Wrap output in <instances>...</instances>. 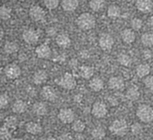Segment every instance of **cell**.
<instances>
[{
  "label": "cell",
  "instance_id": "obj_3",
  "mask_svg": "<svg viewBox=\"0 0 153 140\" xmlns=\"http://www.w3.org/2000/svg\"><path fill=\"white\" fill-rule=\"evenodd\" d=\"M109 130L112 134L118 136V137H123L125 136L127 131H128V125L125 120L122 119H117L115 120L109 126Z\"/></svg>",
  "mask_w": 153,
  "mask_h": 140
},
{
  "label": "cell",
  "instance_id": "obj_2",
  "mask_svg": "<svg viewBox=\"0 0 153 140\" xmlns=\"http://www.w3.org/2000/svg\"><path fill=\"white\" fill-rule=\"evenodd\" d=\"M138 119L144 123H150L153 121V108L148 105H140L136 111Z\"/></svg>",
  "mask_w": 153,
  "mask_h": 140
},
{
  "label": "cell",
  "instance_id": "obj_9",
  "mask_svg": "<svg viewBox=\"0 0 153 140\" xmlns=\"http://www.w3.org/2000/svg\"><path fill=\"white\" fill-rule=\"evenodd\" d=\"M29 14H30V17L31 18V20H33L34 21H39L45 18L46 12L41 6L36 4V5H32L30 8Z\"/></svg>",
  "mask_w": 153,
  "mask_h": 140
},
{
  "label": "cell",
  "instance_id": "obj_25",
  "mask_svg": "<svg viewBox=\"0 0 153 140\" xmlns=\"http://www.w3.org/2000/svg\"><path fill=\"white\" fill-rule=\"evenodd\" d=\"M18 50H19L18 44L13 41H8L4 46V52L7 55H13L14 53H17Z\"/></svg>",
  "mask_w": 153,
  "mask_h": 140
},
{
  "label": "cell",
  "instance_id": "obj_50",
  "mask_svg": "<svg viewBox=\"0 0 153 140\" xmlns=\"http://www.w3.org/2000/svg\"><path fill=\"white\" fill-rule=\"evenodd\" d=\"M118 1H126V0H118Z\"/></svg>",
  "mask_w": 153,
  "mask_h": 140
},
{
  "label": "cell",
  "instance_id": "obj_39",
  "mask_svg": "<svg viewBox=\"0 0 153 140\" xmlns=\"http://www.w3.org/2000/svg\"><path fill=\"white\" fill-rule=\"evenodd\" d=\"M9 104V97L7 96V94L4 93L0 96V107L2 109H4V107H6Z\"/></svg>",
  "mask_w": 153,
  "mask_h": 140
},
{
  "label": "cell",
  "instance_id": "obj_13",
  "mask_svg": "<svg viewBox=\"0 0 153 140\" xmlns=\"http://www.w3.org/2000/svg\"><path fill=\"white\" fill-rule=\"evenodd\" d=\"M108 87L112 90H122L125 88V81L121 77L114 76L109 79Z\"/></svg>",
  "mask_w": 153,
  "mask_h": 140
},
{
  "label": "cell",
  "instance_id": "obj_7",
  "mask_svg": "<svg viewBox=\"0 0 153 140\" xmlns=\"http://www.w3.org/2000/svg\"><path fill=\"white\" fill-rule=\"evenodd\" d=\"M75 118L74 112L70 108H62L58 113V119L65 124H70L74 122Z\"/></svg>",
  "mask_w": 153,
  "mask_h": 140
},
{
  "label": "cell",
  "instance_id": "obj_41",
  "mask_svg": "<svg viewBox=\"0 0 153 140\" xmlns=\"http://www.w3.org/2000/svg\"><path fill=\"white\" fill-rule=\"evenodd\" d=\"M58 140H74V137L71 133H64L59 137Z\"/></svg>",
  "mask_w": 153,
  "mask_h": 140
},
{
  "label": "cell",
  "instance_id": "obj_40",
  "mask_svg": "<svg viewBox=\"0 0 153 140\" xmlns=\"http://www.w3.org/2000/svg\"><path fill=\"white\" fill-rule=\"evenodd\" d=\"M144 84L146 86V88L150 90L153 91V75L148 76L145 80H144Z\"/></svg>",
  "mask_w": 153,
  "mask_h": 140
},
{
  "label": "cell",
  "instance_id": "obj_22",
  "mask_svg": "<svg viewBox=\"0 0 153 140\" xmlns=\"http://www.w3.org/2000/svg\"><path fill=\"white\" fill-rule=\"evenodd\" d=\"M12 110L14 113L20 114V113H23L26 110H27V105L23 100H16L13 106H12Z\"/></svg>",
  "mask_w": 153,
  "mask_h": 140
},
{
  "label": "cell",
  "instance_id": "obj_35",
  "mask_svg": "<svg viewBox=\"0 0 153 140\" xmlns=\"http://www.w3.org/2000/svg\"><path fill=\"white\" fill-rule=\"evenodd\" d=\"M85 128H86L85 123L81 120H77V121L74 122V123H73V130L77 133H82L85 130Z\"/></svg>",
  "mask_w": 153,
  "mask_h": 140
},
{
  "label": "cell",
  "instance_id": "obj_16",
  "mask_svg": "<svg viewBox=\"0 0 153 140\" xmlns=\"http://www.w3.org/2000/svg\"><path fill=\"white\" fill-rule=\"evenodd\" d=\"M25 130L28 133H30L31 135H39L42 132L41 125L35 122H30L26 123Z\"/></svg>",
  "mask_w": 153,
  "mask_h": 140
},
{
  "label": "cell",
  "instance_id": "obj_23",
  "mask_svg": "<svg viewBox=\"0 0 153 140\" xmlns=\"http://www.w3.org/2000/svg\"><path fill=\"white\" fill-rule=\"evenodd\" d=\"M151 72V66L148 63H141L136 68V74L139 78L146 77Z\"/></svg>",
  "mask_w": 153,
  "mask_h": 140
},
{
  "label": "cell",
  "instance_id": "obj_51",
  "mask_svg": "<svg viewBox=\"0 0 153 140\" xmlns=\"http://www.w3.org/2000/svg\"><path fill=\"white\" fill-rule=\"evenodd\" d=\"M11 1H17V0H11Z\"/></svg>",
  "mask_w": 153,
  "mask_h": 140
},
{
  "label": "cell",
  "instance_id": "obj_20",
  "mask_svg": "<svg viewBox=\"0 0 153 140\" xmlns=\"http://www.w3.org/2000/svg\"><path fill=\"white\" fill-rule=\"evenodd\" d=\"M33 113L38 116H44L48 113V107L43 102H37L32 106Z\"/></svg>",
  "mask_w": 153,
  "mask_h": 140
},
{
  "label": "cell",
  "instance_id": "obj_47",
  "mask_svg": "<svg viewBox=\"0 0 153 140\" xmlns=\"http://www.w3.org/2000/svg\"><path fill=\"white\" fill-rule=\"evenodd\" d=\"M11 140H23L22 139H19V138H16V139H13Z\"/></svg>",
  "mask_w": 153,
  "mask_h": 140
},
{
  "label": "cell",
  "instance_id": "obj_4",
  "mask_svg": "<svg viewBox=\"0 0 153 140\" xmlns=\"http://www.w3.org/2000/svg\"><path fill=\"white\" fill-rule=\"evenodd\" d=\"M57 83L60 87H62L63 88L67 89V90H72V89L75 88V87H76V80L74 77V75L69 72H65L59 79Z\"/></svg>",
  "mask_w": 153,
  "mask_h": 140
},
{
  "label": "cell",
  "instance_id": "obj_6",
  "mask_svg": "<svg viewBox=\"0 0 153 140\" xmlns=\"http://www.w3.org/2000/svg\"><path fill=\"white\" fill-rule=\"evenodd\" d=\"M108 107L103 102L98 101L93 104L92 108H91V113L95 118H98V119L104 118L108 114Z\"/></svg>",
  "mask_w": 153,
  "mask_h": 140
},
{
  "label": "cell",
  "instance_id": "obj_1",
  "mask_svg": "<svg viewBox=\"0 0 153 140\" xmlns=\"http://www.w3.org/2000/svg\"><path fill=\"white\" fill-rule=\"evenodd\" d=\"M76 23L81 29L90 30L96 26V19L90 13H82L78 16Z\"/></svg>",
  "mask_w": 153,
  "mask_h": 140
},
{
  "label": "cell",
  "instance_id": "obj_26",
  "mask_svg": "<svg viewBox=\"0 0 153 140\" xmlns=\"http://www.w3.org/2000/svg\"><path fill=\"white\" fill-rule=\"evenodd\" d=\"M121 14V9L117 4H111L108 8V16L111 19H117Z\"/></svg>",
  "mask_w": 153,
  "mask_h": 140
},
{
  "label": "cell",
  "instance_id": "obj_42",
  "mask_svg": "<svg viewBox=\"0 0 153 140\" xmlns=\"http://www.w3.org/2000/svg\"><path fill=\"white\" fill-rule=\"evenodd\" d=\"M47 33L48 36H54L56 34V29L53 28V27H50L47 29Z\"/></svg>",
  "mask_w": 153,
  "mask_h": 140
},
{
  "label": "cell",
  "instance_id": "obj_37",
  "mask_svg": "<svg viewBox=\"0 0 153 140\" xmlns=\"http://www.w3.org/2000/svg\"><path fill=\"white\" fill-rule=\"evenodd\" d=\"M45 6L49 10L56 9L59 4V0H44Z\"/></svg>",
  "mask_w": 153,
  "mask_h": 140
},
{
  "label": "cell",
  "instance_id": "obj_32",
  "mask_svg": "<svg viewBox=\"0 0 153 140\" xmlns=\"http://www.w3.org/2000/svg\"><path fill=\"white\" fill-rule=\"evenodd\" d=\"M117 62L123 66H130L132 64V58L126 54H120L117 56Z\"/></svg>",
  "mask_w": 153,
  "mask_h": 140
},
{
  "label": "cell",
  "instance_id": "obj_17",
  "mask_svg": "<svg viewBox=\"0 0 153 140\" xmlns=\"http://www.w3.org/2000/svg\"><path fill=\"white\" fill-rule=\"evenodd\" d=\"M121 38L122 40L126 43V44H132L134 42L136 36L135 33L133 29H125L122 32H121Z\"/></svg>",
  "mask_w": 153,
  "mask_h": 140
},
{
  "label": "cell",
  "instance_id": "obj_19",
  "mask_svg": "<svg viewBox=\"0 0 153 140\" xmlns=\"http://www.w3.org/2000/svg\"><path fill=\"white\" fill-rule=\"evenodd\" d=\"M61 5L65 12H74L77 9L79 5L78 0H62Z\"/></svg>",
  "mask_w": 153,
  "mask_h": 140
},
{
  "label": "cell",
  "instance_id": "obj_48",
  "mask_svg": "<svg viewBox=\"0 0 153 140\" xmlns=\"http://www.w3.org/2000/svg\"><path fill=\"white\" fill-rule=\"evenodd\" d=\"M104 140H113V139H109V138H108V139H105Z\"/></svg>",
  "mask_w": 153,
  "mask_h": 140
},
{
  "label": "cell",
  "instance_id": "obj_46",
  "mask_svg": "<svg viewBox=\"0 0 153 140\" xmlns=\"http://www.w3.org/2000/svg\"><path fill=\"white\" fill-rule=\"evenodd\" d=\"M48 140H56L55 138H53V137H49V138H48Z\"/></svg>",
  "mask_w": 153,
  "mask_h": 140
},
{
  "label": "cell",
  "instance_id": "obj_11",
  "mask_svg": "<svg viewBox=\"0 0 153 140\" xmlns=\"http://www.w3.org/2000/svg\"><path fill=\"white\" fill-rule=\"evenodd\" d=\"M40 96L41 97L44 99V100H47V101H55L57 97V95H56V90L50 87V86H45L42 88L41 91H40Z\"/></svg>",
  "mask_w": 153,
  "mask_h": 140
},
{
  "label": "cell",
  "instance_id": "obj_18",
  "mask_svg": "<svg viewBox=\"0 0 153 140\" xmlns=\"http://www.w3.org/2000/svg\"><path fill=\"white\" fill-rule=\"evenodd\" d=\"M89 87L90 88L94 91V92H99L103 89L104 88V81L100 78H93L90 80L89 82Z\"/></svg>",
  "mask_w": 153,
  "mask_h": 140
},
{
  "label": "cell",
  "instance_id": "obj_31",
  "mask_svg": "<svg viewBox=\"0 0 153 140\" xmlns=\"http://www.w3.org/2000/svg\"><path fill=\"white\" fill-rule=\"evenodd\" d=\"M11 15H12V10L10 7L6 6L4 4L0 7V18L3 21L9 20L11 18Z\"/></svg>",
  "mask_w": 153,
  "mask_h": 140
},
{
  "label": "cell",
  "instance_id": "obj_5",
  "mask_svg": "<svg viewBox=\"0 0 153 140\" xmlns=\"http://www.w3.org/2000/svg\"><path fill=\"white\" fill-rule=\"evenodd\" d=\"M115 40L113 37L108 33H103L100 36L99 45L103 51H110L113 48Z\"/></svg>",
  "mask_w": 153,
  "mask_h": 140
},
{
  "label": "cell",
  "instance_id": "obj_27",
  "mask_svg": "<svg viewBox=\"0 0 153 140\" xmlns=\"http://www.w3.org/2000/svg\"><path fill=\"white\" fill-rule=\"evenodd\" d=\"M126 97L127 99L131 100V101H135L140 97V91L138 89V88L136 87H132L130 88L127 89Z\"/></svg>",
  "mask_w": 153,
  "mask_h": 140
},
{
  "label": "cell",
  "instance_id": "obj_14",
  "mask_svg": "<svg viewBox=\"0 0 153 140\" xmlns=\"http://www.w3.org/2000/svg\"><path fill=\"white\" fill-rule=\"evenodd\" d=\"M35 53L39 58L41 59H47L51 55V49L48 45L47 44H41L38 46L35 49Z\"/></svg>",
  "mask_w": 153,
  "mask_h": 140
},
{
  "label": "cell",
  "instance_id": "obj_38",
  "mask_svg": "<svg viewBox=\"0 0 153 140\" xmlns=\"http://www.w3.org/2000/svg\"><path fill=\"white\" fill-rule=\"evenodd\" d=\"M131 131L134 135H139L143 132V126L138 122H134L131 126Z\"/></svg>",
  "mask_w": 153,
  "mask_h": 140
},
{
  "label": "cell",
  "instance_id": "obj_10",
  "mask_svg": "<svg viewBox=\"0 0 153 140\" xmlns=\"http://www.w3.org/2000/svg\"><path fill=\"white\" fill-rule=\"evenodd\" d=\"M39 33L33 29H28L22 33V38L27 44H36L39 40Z\"/></svg>",
  "mask_w": 153,
  "mask_h": 140
},
{
  "label": "cell",
  "instance_id": "obj_24",
  "mask_svg": "<svg viewBox=\"0 0 153 140\" xmlns=\"http://www.w3.org/2000/svg\"><path fill=\"white\" fill-rule=\"evenodd\" d=\"M79 72H80L81 77H82L83 79L89 80L93 76L94 70H93L92 67H91L89 65H82V67H80Z\"/></svg>",
  "mask_w": 153,
  "mask_h": 140
},
{
  "label": "cell",
  "instance_id": "obj_15",
  "mask_svg": "<svg viewBox=\"0 0 153 140\" xmlns=\"http://www.w3.org/2000/svg\"><path fill=\"white\" fill-rule=\"evenodd\" d=\"M48 80V72L45 70H39L37 71L32 78L33 83L36 85H41L45 83Z\"/></svg>",
  "mask_w": 153,
  "mask_h": 140
},
{
  "label": "cell",
  "instance_id": "obj_29",
  "mask_svg": "<svg viewBox=\"0 0 153 140\" xmlns=\"http://www.w3.org/2000/svg\"><path fill=\"white\" fill-rule=\"evenodd\" d=\"M89 5L92 11L100 12L105 6V0H90Z\"/></svg>",
  "mask_w": 153,
  "mask_h": 140
},
{
  "label": "cell",
  "instance_id": "obj_43",
  "mask_svg": "<svg viewBox=\"0 0 153 140\" xmlns=\"http://www.w3.org/2000/svg\"><path fill=\"white\" fill-rule=\"evenodd\" d=\"M74 100H75L77 103L81 102V100H82V96H81V95H76V96H75V98H74Z\"/></svg>",
  "mask_w": 153,
  "mask_h": 140
},
{
  "label": "cell",
  "instance_id": "obj_36",
  "mask_svg": "<svg viewBox=\"0 0 153 140\" xmlns=\"http://www.w3.org/2000/svg\"><path fill=\"white\" fill-rule=\"evenodd\" d=\"M143 25V22L139 18H134L131 21V26L134 30H140Z\"/></svg>",
  "mask_w": 153,
  "mask_h": 140
},
{
  "label": "cell",
  "instance_id": "obj_49",
  "mask_svg": "<svg viewBox=\"0 0 153 140\" xmlns=\"http://www.w3.org/2000/svg\"><path fill=\"white\" fill-rule=\"evenodd\" d=\"M39 140H48V139H40Z\"/></svg>",
  "mask_w": 153,
  "mask_h": 140
},
{
  "label": "cell",
  "instance_id": "obj_33",
  "mask_svg": "<svg viewBox=\"0 0 153 140\" xmlns=\"http://www.w3.org/2000/svg\"><path fill=\"white\" fill-rule=\"evenodd\" d=\"M0 137L2 140H10L12 139V132L11 129L5 126L4 124L0 129Z\"/></svg>",
  "mask_w": 153,
  "mask_h": 140
},
{
  "label": "cell",
  "instance_id": "obj_8",
  "mask_svg": "<svg viewBox=\"0 0 153 140\" xmlns=\"http://www.w3.org/2000/svg\"><path fill=\"white\" fill-rule=\"evenodd\" d=\"M22 70L16 63H9L4 67V74L10 80H15L20 77Z\"/></svg>",
  "mask_w": 153,
  "mask_h": 140
},
{
  "label": "cell",
  "instance_id": "obj_30",
  "mask_svg": "<svg viewBox=\"0 0 153 140\" xmlns=\"http://www.w3.org/2000/svg\"><path fill=\"white\" fill-rule=\"evenodd\" d=\"M141 41L143 43V46L150 47L153 46V33L152 32H146L144 34H143L142 38H141Z\"/></svg>",
  "mask_w": 153,
  "mask_h": 140
},
{
  "label": "cell",
  "instance_id": "obj_28",
  "mask_svg": "<svg viewBox=\"0 0 153 140\" xmlns=\"http://www.w3.org/2000/svg\"><path fill=\"white\" fill-rule=\"evenodd\" d=\"M106 136V131L102 127H96L91 130V137L95 140H102Z\"/></svg>",
  "mask_w": 153,
  "mask_h": 140
},
{
  "label": "cell",
  "instance_id": "obj_12",
  "mask_svg": "<svg viewBox=\"0 0 153 140\" xmlns=\"http://www.w3.org/2000/svg\"><path fill=\"white\" fill-rule=\"evenodd\" d=\"M135 6L140 12L149 13L152 11L153 2L152 0H136Z\"/></svg>",
  "mask_w": 153,
  "mask_h": 140
},
{
  "label": "cell",
  "instance_id": "obj_34",
  "mask_svg": "<svg viewBox=\"0 0 153 140\" xmlns=\"http://www.w3.org/2000/svg\"><path fill=\"white\" fill-rule=\"evenodd\" d=\"M17 123H18V121H17L16 117H14V116H8L4 120V125L7 126L8 128H10L11 130L15 129L17 126Z\"/></svg>",
  "mask_w": 153,
  "mask_h": 140
},
{
  "label": "cell",
  "instance_id": "obj_45",
  "mask_svg": "<svg viewBox=\"0 0 153 140\" xmlns=\"http://www.w3.org/2000/svg\"><path fill=\"white\" fill-rule=\"evenodd\" d=\"M3 36H4V31H3V29L1 28L0 29V38H3Z\"/></svg>",
  "mask_w": 153,
  "mask_h": 140
},
{
  "label": "cell",
  "instance_id": "obj_21",
  "mask_svg": "<svg viewBox=\"0 0 153 140\" xmlns=\"http://www.w3.org/2000/svg\"><path fill=\"white\" fill-rule=\"evenodd\" d=\"M56 42L59 46L63 48H67L71 46V38H69L68 35L64 34V33L57 35L56 38Z\"/></svg>",
  "mask_w": 153,
  "mask_h": 140
},
{
  "label": "cell",
  "instance_id": "obj_44",
  "mask_svg": "<svg viewBox=\"0 0 153 140\" xmlns=\"http://www.w3.org/2000/svg\"><path fill=\"white\" fill-rule=\"evenodd\" d=\"M150 25L153 28V15L150 18Z\"/></svg>",
  "mask_w": 153,
  "mask_h": 140
}]
</instances>
